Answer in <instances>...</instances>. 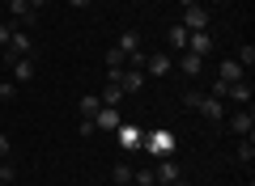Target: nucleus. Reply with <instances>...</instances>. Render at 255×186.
Returning a JSON list of instances; mask_svg holds the SVG:
<instances>
[{
	"label": "nucleus",
	"instance_id": "obj_1",
	"mask_svg": "<svg viewBox=\"0 0 255 186\" xmlns=\"http://www.w3.org/2000/svg\"><path fill=\"white\" fill-rule=\"evenodd\" d=\"M30 51H34L30 34H26V30H17V26H13V34H9V47H4V63H9V60H26Z\"/></svg>",
	"mask_w": 255,
	"mask_h": 186
},
{
	"label": "nucleus",
	"instance_id": "obj_2",
	"mask_svg": "<svg viewBox=\"0 0 255 186\" xmlns=\"http://www.w3.org/2000/svg\"><path fill=\"white\" fill-rule=\"evenodd\" d=\"M179 26L187 30H209V4H191V9H183V17H179Z\"/></svg>",
	"mask_w": 255,
	"mask_h": 186
},
{
	"label": "nucleus",
	"instance_id": "obj_3",
	"mask_svg": "<svg viewBox=\"0 0 255 186\" xmlns=\"http://www.w3.org/2000/svg\"><path fill=\"white\" fill-rule=\"evenodd\" d=\"M226 127L238 135V140H247V135L255 131V115H251V106H243L238 115H230V123H226Z\"/></svg>",
	"mask_w": 255,
	"mask_h": 186
},
{
	"label": "nucleus",
	"instance_id": "obj_4",
	"mask_svg": "<svg viewBox=\"0 0 255 186\" xmlns=\"http://www.w3.org/2000/svg\"><path fill=\"white\" fill-rule=\"evenodd\" d=\"M179 182V165H174L170 157H157V165H153V186H174Z\"/></svg>",
	"mask_w": 255,
	"mask_h": 186
},
{
	"label": "nucleus",
	"instance_id": "obj_5",
	"mask_svg": "<svg viewBox=\"0 0 255 186\" xmlns=\"http://www.w3.org/2000/svg\"><path fill=\"white\" fill-rule=\"evenodd\" d=\"M94 127H98V131H119V127H124V119H119V106H102L98 115H94Z\"/></svg>",
	"mask_w": 255,
	"mask_h": 186
},
{
	"label": "nucleus",
	"instance_id": "obj_6",
	"mask_svg": "<svg viewBox=\"0 0 255 186\" xmlns=\"http://www.w3.org/2000/svg\"><path fill=\"white\" fill-rule=\"evenodd\" d=\"M9 72H13V85H30L34 80V60H9Z\"/></svg>",
	"mask_w": 255,
	"mask_h": 186
},
{
	"label": "nucleus",
	"instance_id": "obj_7",
	"mask_svg": "<svg viewBox=\"0 0 255 186\" xmlns=\"http://www.w3.org/2000/svg\"><path fill=\"white\" fill-rule=\"evenodd\" d=\"M170 68H174V60H170L166 51H153V55H145V72H149V76H166Z\"/></svg>",
	"mask_w": 255,
	"mask_h": 186
},
{
	"label": "nucleus",
	"instance_id": "obj_8",
	"mask_svg": "<svg viewBox=\"0 0 255 186\" xmlns=\"http://www.w3.org/2000/svg\"><path fill=\"white\" fill-rule=\"evenodd\" d=\"M179 72H183V76H200V72H204V55L179 51Z\"/></svg>",
	"mask_w": 255,
	"mask_h": 186
},
{
	"label": "nucleus",
	"instance_id": "obj_9",
	"mask_svg": "<svg viewBox=\"0 0 255 186\" xmlns=\"http://www.w3.org/2000/svg\"><path fill=\"white\" fill-rule=\"evenodd\" d=\"M196 110H200L204 119H213V123H221V119H226V106H221V98H213V93H204Z\"/></svg>",
	"mask_w": 255,
	"mask_h": 186
},
{
	"label": "nucleus",
	"instance_id": "obj_10",
	"mask_svg": "<svg viewBox=\"0 0 255 186\" xmlns=\"http://www.w3.org/2000/svg\"><path fill=\"white\" fill-rule=\"evenodd\" d=\"M187 51L209 55V51H213V34H209V30H191V34H187Z\"/></svg>",
	"mask_w": 255,
	"mask_h": 186
},
{
	"label": "nucleus",
	"instance_id": "obj_11",
	"mask_svg": "<svg viewBox=\"0 0 255 186\" xmlns=\"http://www.w3.org/2000/svg\"><path fill=\"white\" fill-rule=\"evenodd\" d=\"M217 80H226V85H234V80H247V72L238 68V60H221V68H217Z\"/></svg>",
	"mask_w": 255,
	"mask_h": 186
},
{
	"label": "nucleus",
	"instance_id": "obj_12",
	"mask_svg": "<svg viewBox=\"0 0 255 186\" xmlns=\"http://www.w3.org/2000/svg\"><path fill=\"white\" fill-rule=\"evenodd\" d=\"M115 47H119V51H124V60H128V55H140V34H136V30H124Z\"/></svg>",
	"mask_w": 255,
	"mask_h": 186
},
{
	"label": "nucleus",
	"instance_id": "obj_13",
	"mask_svg": "<svg viewBox=\"0 0 255 186\" xmlns=\"http://www.w3.org/2000/svg\"><path fill=\"white\" fill-rule=\"evenodd\" d=\"M226 98L238 102V106H251V85H247V80H234V85L226 89Z\"/></svg>",
	"mask_w": 255,
	"mask_h": 186
},
{
	"label": "nucleus",
	"instance_id": "obj_14",
	"mask_svg": "<svg viewBox=\"0 0 255 186\" xmlns=\"http://www.w3.org/2000/svg\"><path fill=\"white\" fill-rule=\"evenodd\" d=\"M77 110H81V119H94L102 110V98L98 93H81V102H77Z\"/></svg>",
	"mask_w": 255,
	"mask_h": 186
},
{
	"label": "nucleus",
	"instance_id": "obj_15",
	"mask_svg": "<svg viewBox=\"0 0 255 186\" xmlns=\"http://www.w3.org/2000/svg\"><path fill=\"white\" fill-rule=\"evenodd\" d=\"M9 13H13V17H17V21H26V26H30V21H34V17H38V13L30 9V0H9Z\"/></svg>",
	"mask_w": 255,
	"mask_h": 186
},
{
	"label": "nucleus",
	"instance_id": "obj_16",
	"mask_svg": "<svg viewBox=\"0 0 255 186\" xmlns=\"http://www.w3.org/2000/svg\"><path fill=\"white\" fill-rule=\"evenodd\" d=\"M98 98H102V106H119V102H124V89H119V85H111V80H107V89H102Z\"/></svg>",
	"mask_w": 255,
	"mask_h": 186
},
{
	"label": "nucleus",
	"instance_id": "obj_17",
	"mask_svg": "<svg viewBox=\"0 0 255 186\" xmlns=\"http://www.w3.org/2000/svg\"><path fill=\"white\" fill-rule=\"evenodd\" d=\"M234 60H238V68H243V72H251V68H255V47H251V43H247V47H238V55H234Z\"/></svg>",
	"mask_w": 255,
	"mask_h": 186
},
{
	"label": "nucleus",
	"instance_id": "obj_18",
	"mask_svg": "<svg viewBox=\"0 0 255 186\" xmlns=\"http://www.w3.org/2000/svg\"><path fill=\"white\" fill-rule=\"evenodd\" d=\"M166 38H170L174 51H187V30H183V26H170V34H166Z\"/></svg>",
	"mask_w": 255,
	"mask_h": 186
},
{
	"label": "nucleus",
	"instance_id": "obj_19",
	"mask_svg": "<svg viewBox=\"0 0 255 186\" xmlns=\"http://www.w3.org/2000/svg\"><path fill=\"white\" fill-rule=\"evenodd\" d=\"M111 174H115V186H128V182H132V165H128V161H115Z\"/></svg>",
	"mask_w": 255,
	"mask_h": 186
},
{
	"label": "nucleus",
	"instance_id": "obj_20",
	"mask_svg": "<svg viewBox=\"0 0 255 186\" xmlns=\"http://www.w3.org/2000/svg\"><path fill=\"white\" fill-rule=\"evenodd\" d=\"M13 178H17V169H13V161H0V186H13Z\"/></svg>",
	"mask_w": 255,
	"mask_h": 186
},
{
	"label": "nucleus",
	"instance_id": "obj_21",
	"mask_svg": "<svg viewBox=\"0 0 255 186\" xmlns=\"http://www.w3.org/2000/svg\"><path fill=\"white\" fill-rule=\"evenodd\" d=\"M132 182H136V186H153V169H145V165L132 169Z\"/></svg>",
	"mask_w": 255,
	"mask_h": 186
},
{
	"label": "nucleus",
	"instance_id": "obj_22",
	"mask_svg": "<svg viewBox=\"0 0 255 186\" xmlns=\"http://www.w3.org/2000/svg\"><path fill=\"white\" fill-rule=\"evenodd\" d=\"M238 161H255V144H251V135H247V140H238Z\"/></svg>",
	"mask_w": 255,
	"mask_h": 186
},
{
	"label": "nucleus",
	"instance_id": "obj_23",
	"mask_svg": "<svg viewBox=\"0 0 255 186\" xmlns=\"http://www.w3.org/2000/svg\"><path fill=\"white\" fill-rule=\"evenodd\" d=\"M200 98H204L200 89H187V93H183V106H187V110H196V106H200Z\"/></svg>",
	"mask_w": 255,
	"mask_h": 186
},
{
	"label": "nucleus",
	"instance_id": "obj_24",
	"mask_svg": "<svg viewBox=\"0 0 255 186\" xmlns=\"http://www.w3.org/2000/svg\"><path fill=\"white\" fill-rule=\"evenodd\" d=\"M17 98V85H13V80H0V102H13Z\"/></svg>",
	"mask_w": 255,
	"mask_h": 186
},
{
	"label": "nucleus",
	"instance_id": "obj_25",
	"mask_svg": "<svg viewBox=\"0 0 255 186\" xmlns=\"http://www.w3.org/2000/svg\"><path fill=\"white\" fill-rule=\"evenodd\" d=\"M107 68H124V51H119V47L107 51Z\"/></svg>",
	"mask_w": 255,
	"mask_h": 186
},
{
	"label": "nucleus",
	"instance_id": "obj_26",
	"mask_svg": "<svg viewBox=\"0 0 255 186\" xmlns=\"http://www.w3.org/2000/svg\"><path fill=\"white\" fill-rule=\"evenodd\" d=\"M98 131V127H94V119H81V123H77V135H94Z\"/></svg>",
	"mask_w": 255,
	"mask_h": 186
},
{
	"label": "nucleus",
	"instance_id": "obj_27",
	"mask_svg": "<svg viewBox=\"0 0 255 186\" xmlns=\"http://www.w3.org/2000/svg\"><path fill=\"white\" fill-rule=\"evenodd\" d=\"M9 34H13V26H9V21H0V51L9 47Z\"/></svg>",
	"mask_w": 255,
	"mask_h": 186
},
{
	"label": "nucleus",
	"instance_id": "obj_28",
	"mask_svg": "<svg viewBox=\"0 0 255 186\" xmlns=\"http://www.w3.org/2000/svg\"><path fill=\"white\" fill-rule=\"evenodd\" d=\"M0 161H9V135L0 131Z\"/></svg>",
	"mask_w": 255,
	"mask_h": 186
},
{
	"label": "nucleus",
	"instance_id": "obj_29",
	"mask_svg": "<svg viewBox=\"0 0 255 186\" xmlns=\"http://www.w3.org/2000/svg\"><path fill=\"white\" fill-rule=\"evenodd\" d=\"M68 4H73V9H90V0H68Z\"/></svg>",
	"mask_w": 255,
	"mask_h": 186
},
{
	"label": "nucleus",
	"instance_id": "obj_30",
	"mask_svg": "<svg viewBox=\"0 0 255 186\" xmlns=\"http://www.w3.org/2000/svg\"><path fill=\"white\" fill-rule=\"evenodd\" d=\"M30 9H34V13H38V9H47V0H30Z\"/></svg>",
	"mask_w": 255,
	"mask_h": 186
},
{
	"label": "nucleus",
	"instance_id": "obj_31",
	"mask_svg": "<svg viewBox=\"0 0 255 186\" xmlns=\"http://www.w3.org/2000/svg\"><path fill=\"white\" fill-rule=\"evenodd\" d=\"M191 4H200V0H179V9H191Z\"/></svg>",
	"mask_w": 255,
	"mask_h": 186
},
{
	"label": "nucleus",
	"instance_id": "obj_32",
	"mask_svg": "<svg viewBox=\"0 0 255 186\" xmlns=\"http://www.w3.org/2000/svg\"><path fill=\"white\" fill-rule=\"evenodd\" d=\"M200 4H221V0H200Z\"/></svg>",
	"mask_w": 255,
	"mask_h": 186
},
{
	"label": "nucleus",
	"instance_id": "obj_33",
	"mask_svg": "<svg viewBox=\"0 0 255 186\" xmlns=\"http://www.w3.org/2000/svg\"><path fill=\"white\" fill-rule=\"evenodd\" d=\"M174 186H191V182H183V178H179V182H174Z\"/></svg>",
	"mask_w": 255,
	"mask_h": 186
},
{
	"label": "nucleus",
	"instance_id": "obj_34",
	"mask_svg": "<svg viewBox=\"0 0 255 186\" xmlns=\"http://www.w3.org/2000/svg\"><path fill=\"white\" fill-rule=\"evenodd\" d=\"M132 4H140V0H132Z\"/></svg>",
	"mask_w": 255,
	"mask_h": 186
}]
</instances>
